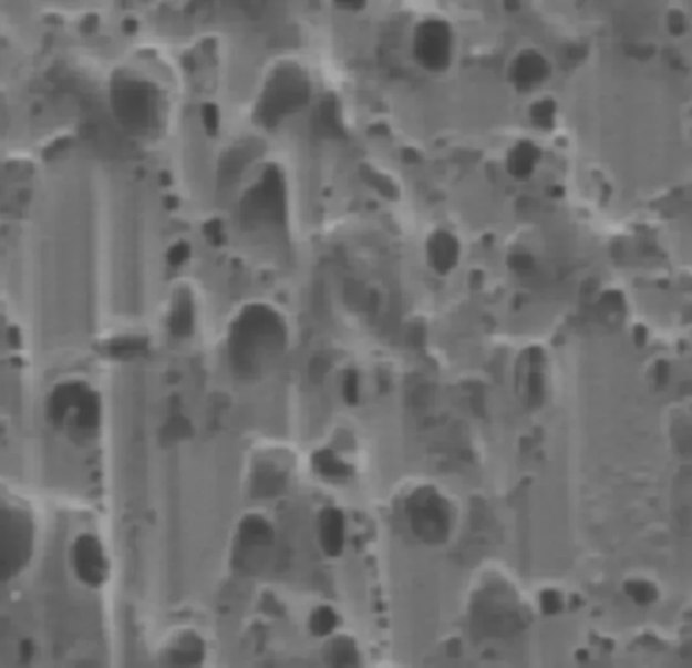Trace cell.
<instances>
[{
  "instance_id": "obj_4",
  "label": "cell",
  "mask_w": 692,
  "mask_h": 668,
  "mask_svg": "<svg viewBox=\"0 0 692 668\" xmlns=\"http://www.w3.org/2000/svg\"><path fill=\"white\" fill-rule=\"evenodd\" d=\"M320 531L324 553L339 556L344 547L345 526L342 513L335 508H327L321 516Z\"/></svg>"
},
{
  "instance_id": "obj_14",
  "label": "cell",
  "mask_w": 692,
  "mask_h": 668,
  "mask_svg": "<svg viewBox=\"0 0 692 668\" xmlns=\"http://www.w3.org/2000/svg\"><path fill=\"white\" fill-rule=\"evenodd\" d=\"M344 395L348 403H357L359 398V379L358 373L349 371L345 377Z\"/></svg>"
},
{
  "instance_id": "obj_10",
  "label": "cell",
  "mask_w": 692,
  "mask_h": 668,
  "mask_svg": "<svg viewBox=\"0 0 692 668\" xmlns=\"http://www.w3.org/2000/svg\"><path fill=\"white\" fill-rule=\"evenodd\" d=\"M337 625V616L329 606H321L312 613L310 628L312 634L317 636H327L332 634Z\"/></svg>"
},
{
  "instance_id": "obj_6",
  "label": "cell",
  "mask_w": 692,
  "mask_h": 668,
  "mask_svg": "<svg viewBox=\"0 0 692 668\" xmlns=\"http://www.w3.org/2000/svg\"><path fill=\"white\" fill-rule=\"evenodd\" d=\"M431 256L434 267L441 273L448 271L455 265L457 256L456 241L446 233H440L432 238Z\"/></svg>"
},
{
  "instance_id": "obj_5",
  "label": "cell",
  "mask_w": 692,
  "mask_h": 668,
  "mask_svg": "<svg viewBox=\"0 0 692 668\" xmlns=\"http://www.w3.org/2000/svg\"><path fill=\"white\" fill-rule=\"evenodd\" d=\"M547 72V63L536 53L523 54L514 66V78L519 85H531L540 82Z\"/></svg>"
},
{
  "instance_id": "obj_9",
  "label": "cell",
  "mask_w": 692,
  "mask_h": 668,
  "mask_svg": "<svg viewBox=\"0 0 692 668\" xmlns=\"http://www.w3.org/2000/svg\"><path fill=\"white\" fill-rule=\"evenodd\" d=\"M272 532L260 518L250 517L245 520L241 526V538L245 544L262 545L271 541Z\"/></svg>"
},
{
  "instance_id": "obj_8",
  "label": "cell",
  "mask_w": 692,
  "mask_h": 668,
  "mask_svg": "<svg viewBox=\"0 0 692 668\" xmlns=\"http://www.w3.org/2000/svg\"><path fill=\"white\" fill-rule=\"evenodd\" d=\"M538 151L530 144L519 145L508 158V168L516 176H526L531 173L533 165L537 162Z\"/></svg>"
},
{
  "instance_id": "obj_12",
  "label": "cell",
  "mask_w": 692,
  "mask_h": 668,
  "mask_svg": "<svg viewBox=\"0 0 692 668\" xmlns=\"http://www.w3.org/2000/svg\"><path fill=\"white\" fill-rule=\"evenodd\" d=\"M193 315L188 302L177 304L173 318H171V329L176 336H187L192 332Z\"/></svg>"
},
{
  "instance_id": "obj_13",
  "label": "cell",
  "mask_w": 692,
  "mask_h": 668,
  "mask_svg": "<svg viewBox=\"0 0 692 668\" xmlns=\"http://www.w3.org/2000/svg\"><path fill=\"white\" fill-rule=\"evenodd\" d=\"M200 660V647L193 640L186 641L185 645L175 648L173 652V661L176 667L192 668Z\"/></svg>"
},
{
  "instance_id": "obj_3",
  "label": "cell",
  "mask_w": 692,
  "mask_h": 668,
  "mask_svg": "<svg viewBox=\"0 0 692 668\" xmlns=\"http://www.w3.org/2000/svg\"><path fill=\"white\" fill-rule=\"evenodd\" d=\"M72 562L79 578L85 584L100 585L106 575V557L93 533L84 532L78 536L73 543Z\"/></svg>"
},
{
  "instance_id": "obj_11",
  "label": "cell",
  "mask_w": 692,
  "mask_h": 668,
  "mask_svg": "<svg viewBox=\"0 0 692 668\" xmlns=\"http://www.w3.org/2000/svg\"><path fill=\"white\" fill-rule=\"evenodd\" d=\"M314 465L316 469L324 476L344 477L348 474L345 465L333 455V452L330 451L318 452L314 456Z\"/></svg>"
},
{
  "instance_id": "obj_7",
  "label": "cell",
  "mask_w": 692,
  "mask_h": 668,
  "mask_svg": "<svg viewBox=\"0 0 692 668\" xmlns=\"http://www.w3.org/2000/svg\"><path fill=\"white\" fill-rule=\"evenodd\" d=\"M329 668H359V654L353 641L339 637L328 648Z\"/></svg>"
},
{
  "instance_id": "obj_15",
  "label": "cell",
  "mask_w": 692,
  "mask_h": 668,
  "mask_svg": "<svg viewBox=\"0 0 692 668\" xmlns=\"http://www.w3.org/2000/svg\"><path fill=\"white\" fill-rule=\"evenodd\" d=\"M552 113H554V104L549 102H545V103L538 104L533 115H535V119L538 121V124L549 125L550 115H552Z\"/></svg>"
},
{
  "instance_id": "obj_1",
  "label": "cell",
  "mask_w": 692,
  "mask_h": 668,
  "mask_svg": "<svg viewBox=\"0 0 692 668\" xmlns=\"http://www.w3.org/2000/svg\"><path fill=\"white\" fill-rule=\"evenodd\" d=\"M39 518L32 500L0 477V574L14 572L33 554Z\"/></svg>"
},
{
  "instance_id": "obj_2",
  "label": "cell",
  "mask_w": 692,
  "mask_h": 668,
  "mask_svg": "<svg viewBox=\"0 0 692 668\" xmlns=\"http://www.w3.org/2000/svg\"><path fill=\"white\" fill-rule=\"evenodd\" d=\"M415 54L428 70H443L451 59V33L445 23L438 21L422 24L415 37Z\"/></svg>"
}]
</instances>
